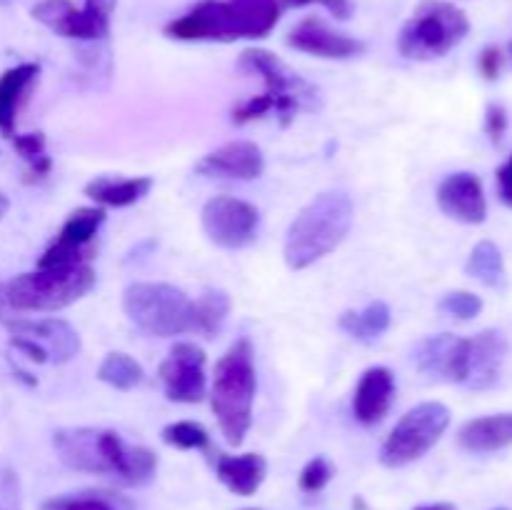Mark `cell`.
Here are the masks:
<instances>
[{
    "label": "cell",
    "instance_id": "26",
    "mask_svg": "<svg viewBox=\"0 0 512 510\" xmlns=\"http://www.w3.org/2000/svg\"><path fill=\"white\" fill-rule=\"evenodd\" d=\"M338 325L360 343H375L390 328V308L383 300H375L365 310H345Z\"/></svg>",
    "mask_w": 512,
    "mask_h": 510
},
{
    "label": "cell",
    "instance_id": "8",
    "mask_svg": "<svg viewBox=\"0 0 512 510\" xmlns=\"http://www.w3.org/2000/svg\"><path fill=\"white\" fill-rule=\"evenodd\" d=\"M238 68L243 73L260 75L265 90L260 95L270 105V113L280 118V123L288 125L300 110H318L320 95L308 80L300 78L298 73L288 68L278 55L263 48H248L240 53Z\"/></svg>",
    "mask_w": 512,
    "mask_h": 510
},
{
    "label": "cell",
    "instance_id": "31",
    "mask_svg": "<svg viewBox=\"0 0 512 510\" xmlns=\"http://www.w3.org/2000/svg\"><path fill=\"white\" fill-rule=\"evenodd\" d=\"M160 438H163V443H168L170 448L178 450H210L208 430L200 423H193V420H178V423L165 425Z\"/></svg>",
    "mask_w": 512,
    "mask_h": 510
},
{
    "label": "cell",
    "instance_id": "33",
    "mask_svg": "<svg viewBox=\"0 0 512 510\" xmlns=\"http://www.w3.org/2000/svg\"><path fill=\"white\" fill-rule=\"evenodd\" d=\"M330 478H333V465L328 463V458L318 455V458L308 460L305 468L300 470V488L305 493H318L330 483Z\"/></svg>",
    "mask_w": 512,
    "mask_h": 510
},
{
    "label": "cell",
    "instance_id": "5",
    "mask_svg": "<svg viewBox=\"0 0 512 510\" xmlns=\"http://www.w3.org/2000/svg\"><path fill=\"white\" fill-rule=\"evenodd\" d=\"M93 285L95 270L90 265L38 268L5 283V300L10 310L20 313H53L73 305Z\"/></svg>",
    "mask_w": 512,
    "mask_h": 510
},
{
    "label": "cell",
    "instance_id": "17",
    "mask_svg": "<svg viewBox=\"0 0 512 510\" xmlns=\"http://www.w3.org/2000/svg\"><path fill=\"white\" fill-rule=\"evenodd\" d=\"M438 205L448 218L480 225L488 218V200L483 183L473 173H450L438 188Z\"/></svg>",
    "mask_w": 512,
    "mask_h": 510
},
{
    "label": "cell",
    "instance_id": "30",
    "mask_svg": "<svg viewBox=\"0 0 512 510\" xmlns=\"http://www.w3.org/2000/svg\"><path fill=\"white\" fill-rule=\"evenodd\" d=\"M13 148L20 158L28 165V175H25V183H38L45 180L53 170V160H50L48 150H45V135L43 133H25L15 135Z\"/></svg>",
    "mask_w": 512,
    "mask_h": 510
},
{
    "label": "cell",
    "instance_id": "15",
    "mask_svg": "<svg viewBox=\"0 0 512 510\" xmlns=\"http://www.w3.org/2000/svg\"><path fill=\"white\" fill-rule=\"evenodd\" d=\"M413 363L420 373L430 378L465 383V363H468V338L453 333H440L423 338L413 350Z\"/></svg>",
    "mask_w": 512,
    "mask_h": 510
},
{
    "label": "cell",
    "instance_id": "41",
    "mask_svg": "<svg viewBox=\"0 0 512 510\" xmlns=\"http://www.w3.org/2000/svg\"><path fill=\"white\" fill-rule=\"evenodd\" d=\"M415 510H458L453 503H428V505H418Z\"/></svg>",
    "mask_w": 512,
    "mask_h": 510
},
{
    "label": "cell",
    "instance_id": "20",
    "mask_svg": "<svg viewBox=\"0 0 512 510\" xmlns=\"http://www.w3.org/2000/svg\"><path fill=\"white\" fill-rule=\"evenodd\" d=\"M395 398V375L383 365L368 368L358 380L353 395V415L358 423L375 425L388 415Z\"/></svg>",
    "mask_w": 512,
    "mask_h": 510
},
{
    "label": "cell",
    "instance_id": "29",
    "mask_svg": "<svg viewBox=\"0 0 512 510\" xmlns=\"http://www.w3.org/2000/svg\"><path fill=\"white\" fill-rule=\"evenodd\" d=\"M143 378V368L128 353H108L98 368V380L115 390H133L135 385L143 383Z\"/></svg>",
    "mask_w": 512,
    "mask_h": 510
},
{
    "label": "cell",
    "instance_id": "16",
    "mask_svg": "<svg viewBox=\"0 0 512 510\" xmlns=\"http://www.w3.org/2000/svg\"><path fill=\"white\" fill-rule=\"evenodd\" d=\"M200 175L205 178H225V180H255L265 170V155L250 140H233L213 153L203 155L195 165Z\"/></svg>",
    "mask_w": 512,
    "mask_h": 510
},
{
    "label": "cell",
    "instance_id": "23",
    "mask_svg": "<svg viewBox=\"0 0 512 510\" xmlns=\"http://www.w3.org/2000/svg\"><path fill=\"white\" fill-rule=\"evenodd\" d=\"M458 445L468 453H498L512 445V413L485 415V418L468 420L458 430Z\"/></svg>",
    "mask_w": 512,
    "mask_h": 510
},
{
    "label": "cell",
    "instance_id": "35",
    "mask_svg": "<svg viewBox=\"0 0 512 510\" xmlns=\"http://www.w3.org/2000/svg\"><path fill=\"white\" fill-rule=\"evenodd\" d=\"M485 130H488L490 140L493 143H500L508 130V110L498 103H490L488 110H485Z\"/></svg>",
    "mask_w": 512,
    "mask_h": 510
},
{
    "label": "cell",
    "instance_id": "9",
    "mask_svg": "<svg viewBox=\"0 0 512 510\" xmlns=\"http://www.w3.org/2000/svg\"><path fill=\"white\" fill-rule=\"evenodd\" d=\"M450 425L448 405L430 400V403L415 405L413 410L398 420L390 435L380 448V463L385 468H405L438 445Z\"/></svg>",
    "mask_w": 512,
    "mask_h": 510
},
{
    "label": "cell",
    "instance_id": "2",
    "mask_svg": "<svg viewBox=\"0 0 512 510\" xmlns=\"http://www.w3.org/2000/svg\"><path fill=\"white\" fill-rule=\"evenodd\" d=\"M283 8L280 0H200L180 18L165 25L173 40H258L278 25Z\"/></svg>",
    "mask_w": 512,
    "mask_h": 510
},
{
    "label": "cell",
    "instance_id": "12",
    "mask_svg": "<svg viewBox=\"0 0 512 510\" xmlns=\"http://www.w3.org/2000/svg\"><path fill=\"white\" fill-rule=\"evenodd\" d=\"M260 213L255 205L240 198L220 195L205 203L203 208V230L215 245L228 250L245 248L253 243L258 233Z\"/></svg>",
    "mask_w": 512,
    "mask_h": 510
},
{
    "label": "cell",
    "instance_id": "27",
    "mask_svg": "<svg viewBox=\"0 0 512 510\" xmlns=\"http://www.w3.org/2000/svg\"><path fill=\"white\" fill-rule=\"evenodd\" d=\"M40 510H133L130 500L110 490H80L45 500Z\"/></svg>",
    "mask_w": 512,
    "mask_h": 510
},
{
    "label": "cell",
    "instance_id": "32",
    "mask_svg": "<svg viewBox=\"0 0 512 510\" xmlns=\"http://www.w3.org/2000/svg\"><path fill=\"white\" fill-rule=\"evenodd\" d=\"M440 310L458 320H473L483 310V300L470 290H453L440 300Z\"/></svg>",
    "mask_w": 512,
    "mask_h": 510
},
{
    "label": "cell",
    "instance_id": "21",
    "mask_svg": "<svg viewBox=\"0 0 512 510\" xmlns=\"http://www.w3.org/2000/svg\"><path fill=\"white\" fill-rule=\"evenodd\" d=\"M40 65L38 63H20L8 68L0 75V135L13 140L15 125L23 105L28 103V95L33 85L38 83Z\"/></svg>",
    "mask_w": 512,
    "mask_h": 510
},
{
    "label": "cell",
    "instance_id": "14",
    "mask_svg": "<svg viewBox=\"0 0 512 510\" xmlns=\"http://www.w3.org/2000/svg\"><path fill=\"white\" fill-rule=\"evenodd\" d=\"M285 43L293 50H300V53L328 60H348L365 50L363 40L338 33L323 18H315V15L303 18L298 25H293L288 30V35H285Z\"/></svg>",
    "mask_w": 512,
    "mask_h": 510
},
{
    "label": "cell",
    "instance_id": "6",
    "mask_svg": "<svg viewBox=\"0 0 512 510\" xmlns=\"http://www.w3.org/2000/svg\"><path fill=\"white\" fill-rule=\"evenodd\" d=\"M470 33L465 10L445 0H423L398 35V50L408 60H438L458 48Z\"/></svg>",
    "mask_w": 512,
    "mask_h": 510
},
{
    "label": "cell",
    "instance_id": "7",
    "mask_svg": "<svg viewBox=\"0 0 512 510\" xmlns=\"http://www.w3.org/2000/svg\"><path fill=\"white\" fill-rule=\"evenodd\" d=\"M123 310L135 328L155 338L190 333L193 300L168 283H133L125 288Z\"/></svg>",
    "mask_w": 512,
    "mask_h": 510
},
{
    "label": "cell",
    "instance_id": "4",
    "mask_svg": "<svg viewBox=\"0 0 512 510\" xmlns=\"http://www.w3.org/2000/svg\"><path fill=\"white\" fill-rule=\"evenodd\" d=\"M255 390H258V375H255L253 345L240 338L218 360L213 388H210V408L218 418L220 433L235 448L243 443L250 430Z\"/></svg>",
    "mask_w": 512,
    "mask_h": 510
},
{
    "label": "cell",
    "instance_id": "38",
    "mask_svg": "<svg viewBox=\"0 0 512 510\" xmlns=\"http://www.w3.org/2000/svg\"><path fill=\"white\" fill-rule=\"evenodd\" d=\"M498 195L508 208H512V155L498 168Z\"/></svg>",
    "mask_w": 512,
    "mask_h": 510
},
{
    "label": "cell",
    "instance_id": "11",
    "mask_svg": "<svg viewBox=\"0 0 512 510\" xmlns=\"http://www.w3.org/2000/svg\"><path fill=\"white\" fill-rule=\"evenodd\" d=\"M105 223L103 208H78L68 215L58 238L48 245L38 260V268H65L88 265L95 255V238Z\"/></svg>",
    "mask_w": 512,
    "mask_h": 510
},
{
    "label": "cell",
    "instance_id": "19",
    "mask_svg": "<svg viewBox=\"0 0 512 510\" xmlns=\"http://www.w3.org/2000/svg\"><path fill=\"white\" fill-rule=\"evenodd\" d=\"M5 328L13 335L33 338L48 350L50 363H68L80 353V335L68 320L45 318V320H3Z\"/></svg>",
    "mask_w": 512,
    "mask_h": 510
},
{
    "label": "cell",
    "instance_id": "28",
    "mask_svg": "<svg viewBox=\"0 0 512 510\" xmlns=\"http://www.w3.org/2000/svg\"><path fill=\"white\" fill-rule=\"evenodd\" d=\"M465 273L480 280L488 288H503L505 285V260L493 240H480L465 263Z\"/></svg>",
    "mask_w": 512,
    "mask_h": 510
},
{
    "label": "cell",
    "instance_id": "36",
    "mask_svg": "<svg viewBox=\"0 0 512 510\" xmlns=\"http://www.w3.org/2000/svg\"><path fill=\"white\" fill-rule=\"evenodd\" d=\"M10 348L20 350V353H25V358L35 360V363H50L48 350H45L38 340L25 338V335H13V338H10Z\"/></svg>",
    "mask_w": 512,
    "mask_h": 510
},
{
    "label": "cell",
    "instance_id": "22",
    "mask_svg": "<svg viewBox=\"0 0 512 510\" xmlns=\"http://www.w3.org/2000/svg\"><path fill=\"white\" fill-rule=\"evenodd\" d=\"M265 473H268V463L258 453L218 455L215 458V475H218V480L230 493L240 495V498H250V495L258 493V488L265 480Z\"/></svg>",
    "mask_w": 512,
    "mask_h": 510
},
{
    "label": "cell",
    "instance_id": "25",
    "mask_svg": "<svg viewBox=\"0 0 512 510\" xmlns=\"http://www.w3.org/2000/svg\"><path fill=\"white\" fill-rule=\"evenodd\" d=\"M230 313V295L225 290L208 288L198 300H193V325L190 333H198L200 338L213 340L220 333Z\"/></svg>",
    "mask_w": 512,
    "mask_h": 510
},
{
    "label": "cell",
    "instance_id": "39",
    "mask_svg": "<svg viewBox=\"0 0 512 510\" xmlns=\"http://www.w3.org/2000/svg\"><path fill=\"white\" fill-rule=\"evenodd\" d=\"M313 5H323L330 15H335L338 20L353 18L355 3L353 0H313Z\"/></svg>",
    "mask_w": 512,
    "mask_h": 510
},
{
    "label": "cell",
    "instance_id": "13",
    "mask_svg": "<svg viewBox=\"0 0 512 510\" xmlns=\"http://www.w3.org/2000/svg\"><path fill=\"white\" fill-rule=\"evenodd\" d=\"M158 378L168 400L175 403H200L208 390L205 380V350L195 343H175L168 358L160 363Z\"/></svg>",
    "mask_w": 512,
    "mask_h": 510
},
{
    "label": "cell",
    "instance_id": "43",
    "mask_svg": "<svg viewBox=\"0 0 512 510\" xmlns=\"http://www.w3.org/2000/svg\"><path fill=\"white\" fill-rule=\"evenodd\" d=\"M8 308V300H5V283H0V315Z\"/></svg>",
    "mask_w": 512,
    "mask_h": 510
},
{
    "label": "cell",
    "instance_id": "24",
    "mask_svg": "<svg viewBox=\"0 0 512 510\" xmlns=\"http://www.w3.org/2000/svg\"><path fill=\"white\" fill-rule=\"evenodd\" d=\"M150 188H153V178H148V175H138V178L100 175L85 185V195L103 208H128V205L143 200L150 193Z\"/></svg>",
    "mask_w": 512,
    "mask_h": 510
},
{
    "label": "cell",
    "instance_id": "37",
    "mask_svg": "<svg viewBox=\"0 0 512 510\" xmlns=\"http://www.w3.org/2000/svg\"><path fill=\"white\" fill-rule=\"evenodd\" d=\"M503 50L498 48V45H490V48H485L483 53H480V73H483V78L488 80H495L500 75V68H503Z\"/></svg>",
    "mask_w": 512,
    "mask_h": 510
},
{
    "label": "cell",
    "instance_id": "1",
    "mask_svg": "<svg viewBox=\"0 0 512 510\" xmlns=\"http://www.w3.org/2000/svg\"><path fill=\"white\" fill-rule=\"evenodd\" d=\"M53 445L70 470L108 475L130 488L148 485L158 470V455L153 450L125 445L115 430L63 428L53 435Z\"/></svg>",
    "mask_w": 512,
    "mask_h": 510
},
{
    "label": "cell",
    "instance_id": "45",
    "mask_svg": "<svg viewBox=\"0 0 512 510\" xmlns=\"http://www.w3.org/2000/svg\"><path fill=\"white\" fill-rule=\"evenodd\" d=\"M498 510H505V508H498Z\"/></svg>",
    "mask_w": 512,
    "mask_h": 510
},
{
    "label": "cell",
    "instance_id": "10",
    "mask_svg": "<svg viewBox=\"0 0 512 510\" xmlns=\"http://www.w3.org/2000/svg\"><path fill=\"white\" fill-rule=\"evenodd\" d=\"M30 15L60 38L98 43L110 35V15L113 13L98 8L90 0H85L83 8H75L73 0H40L30 8Z\"/></svg>",
    "mask_w": 512,
    "mask_h": 510
},
{
    "label": "cell",
    "instance_id": "18",
    "mask_svg": "<svg viewBox=\"0 0 512 510\" xmlns=\"http://www.w3.org/2000/svg\"><path fill=\"white\" fill-rule=\"evenodd\" d=\"M508 355V340L500 330L488 328L475 338H468V363H465V383L473 390L493 388L503 370Z\"/></svg>",
    "mask_w": 512,
    "mask_h": 510
},
{
    "label": "cell",
    "instance_id": "44",
    "mask_svg": "<svg viewBox=\"0 0 512 510\" xmlns=\"http://www.w3.org/2000/svg\"><path fill=\"white\" fill-rule=\"evenodd\" d=\"M510 55H512V43H510Z\"/></svg>",
    "mask_w": 512,
    "mask_h": 510
},
{
    "label": "cell",
    "instance_id": "34",
    "mask_svg": "<svg viewBox=\"0 0 512 510\" xmlns=\"http://www.w3.org/2000/svg\"><path fill=\"white\" fill-rule=\"evenodd\" d=\"M0 510H23V490L13 468H0Z\"/></svg>",
    "mask_w": 512,
    "mask_h": 510
},
{
    "label": "cell",
    "instance_id": "40",
    "mask_svg": "<svg viewBox=\"0 0 512 510\" xmlns=\"http://www.w3.org/2000/svg\"><path fill=\"white\" fill-rule=\"evenodd\" d=\"M305 5H313V0H280V8H283V10L305 8Z\"/></svg>",
    "mask_w": 512,
    "mask_h": 510
},
{
    "label": "cell",
    "instance_id": "3",
    "mask_svg": "<svg viewBox=\"0 0 512 510\" xmlns=\"http://www.w3.org/2000/svg\"><path fill=\"white\" fill-rule=\"evenodd\" d=\"M353 228V200L340 190H328L310 200L285 235V263L290 270H305L333 253Z\"/></svg>",
    "mask_w": 512,
    "mask_h": 510
},
{
    "label": "cell",
    "instance_id": "42",
    "mask_svg": "<svg viewBox=\"0 0 512 510\" xmlns=\"http://www.w3.org/2000/svg\"><path fill=\"white\" fill-rule=\"evenodd\" d=\"M8 210H10V200H8V195L0 193V220L5 218V213H8Z\"/></svg>",
    "mask_w": 512,
    "mask_h": 510
}]
</instances>
